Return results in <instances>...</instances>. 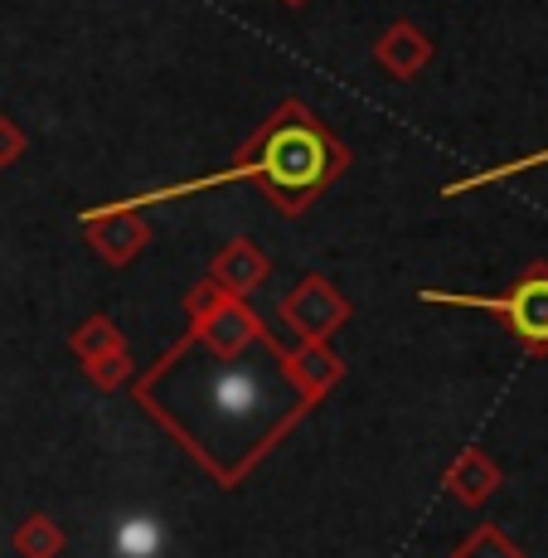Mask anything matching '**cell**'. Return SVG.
Instances as JSON below:
<instances>
[{"instance_id":"8992f818","label":"cell","mask_w":548,"mask_h":558,"mask_svg":"<svg viewBox=\"0 0 548 558\" xmlns=\"http://www.w3.org/2000/svg\"><path fill=\"white\" fill-rule=\"evenodd\" d=\"M461 558H471V554H461ZM476 558H520L510 549V544H500L496 534H486V539H480V549H476Z\"/></svg>"},{"instance_id":"7a4b0ae2","label":"cell","mask_w":548,"mask_h":558,"mask_svg":"<svg viewBox=\"0 0 548 558\" xmlns=\"http://www.w3.org/2000/svg\"><path fill=\"white\" fill-rule=\"evenodd\" d=\"M326 142H320V132H310V126H272V132L263 136V146H257L253 160H239L233 170H223V175H204V180H190V185H170V190H150V195H136L126 199L122 209H142V204H170L180 195H195V190H214V185H229V180H263L272 195L287 199V209H296L301 199L310 195V190L326 185L330 166H326Z\"/></svg>"},{"instance_id":"3957f363","label":"cell","mask_w":548,"mask_h":558,"mask_svg":"<svg viewBox=\"0 0 548 558\" xmlns=\"http://www.w3.org/2000/svg\"><path fill=\"white\" fill-rule=\"evenodd\" d=\"M427 302H447V306H476V311H496L510 320V330L534 350H548V267H534L529 277L510 287V296H451V292H427Z\"/></svg>"},{"instance_id":"277c9868","label":"cell","mask_w":548,"mask_h":558,"mask_svg":"<svg viewBox=\"0 0 548 558\" xmlns=\"http://www.w3.org/2000/svg\"><path fill=\"white\" fill-rule=\"evenodd\" d=\"M166 524L150 514H122L112 524V558H166Z\"/></svg>"},{"instance_id":"5b68a950","label":"cell","mask_w":548,"mask_h":558,"mask_svg":"<svg viewBox=\"0 0 548 558\" xmlns=\"http://www.w3.org/2000/svg\"><path fill=\"white\" fill-rule=\"evenodd\" d=\"M534 166H548V151H534V156L514 160V166L486 170V175H471V180H461V185H451V190H447V195H461V190H471V185H490V180H500V175H514V170H534Z\"/></svg>"},{"instance_id":"6da1fadb","label":"cell","mask_w":548,"mask_h":558,"mask_svg":"<svg viewBox=\"0 0 548 558\" xmlns=\"http://www.w3.org/2000/svg\"><path fill=\"white\" fill-rule=\"evenodd\" d=\"M142 403L214 476L233 481L306 399L272 350L248 355L239 345L190 336L142 384Z\"/></svg>"}]
</instances>
